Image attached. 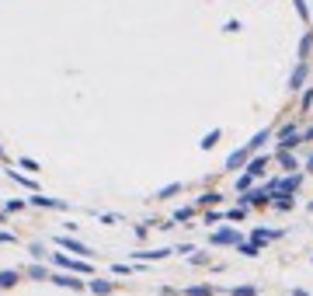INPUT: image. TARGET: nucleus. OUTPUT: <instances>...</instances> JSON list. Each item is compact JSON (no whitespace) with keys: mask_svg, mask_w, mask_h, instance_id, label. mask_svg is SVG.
Listing matches in <instances>:
<instances>
[{"mask_svg":"<svg viewBox=\"0 0 313 296\" xmlns=\"http://www.w3.org/2000/svg\"><path fill=\"white\" fill-rule=\"evenodd\" d=\"M60 268H74V272H90V265H84V261H74V258H66V254H56L52 258Z\"/></svg>","mask_w":313,"mask_h":296,"instance_id":"f257e3e1","label":"nucleus"},{"mask_svg":"<svg viewBox=\"0 0 313 296\" xmlns=\"http://www.w3.org/2000/svg\"><path fill=\"white\" fill-rule=\"evenodd\" d=\"M60 244H63L66 251H74V254H90V247H84V244H77V240H70V237H63Z\"/></svg>","mask_w":313,"mask_h":296,"instance_id":"f03ea898","label":"nucleus"},{"mask_svg":"<svg viewBox=\"0 0 313 296\" xmlns=\"http://www.w3.org/2000/svg\"><path fill=\"white\" fill-rule=\"evenodd\" d=\"M56 282H60V286H74V289H80V286H84V282H77V279H74V275H56Z\"/></svg>","mask_w":313,"mask_h":296,"instance_id":"7ed1b4c3","label":"nucleus"},{"mask_svg":"<svg viewBox=\"0 0 313 296\" xmlns=\"http://www.w3.org/2000/svg\"><path fill=\"white\" fill-rule=\"evenodd\" d=\"M18 282V272H0V286H14Z\"/></svg>","mask_w":313,"mask_h":296,"instance_id":"20e7f679","label":"nucleus"}]
</instances>
